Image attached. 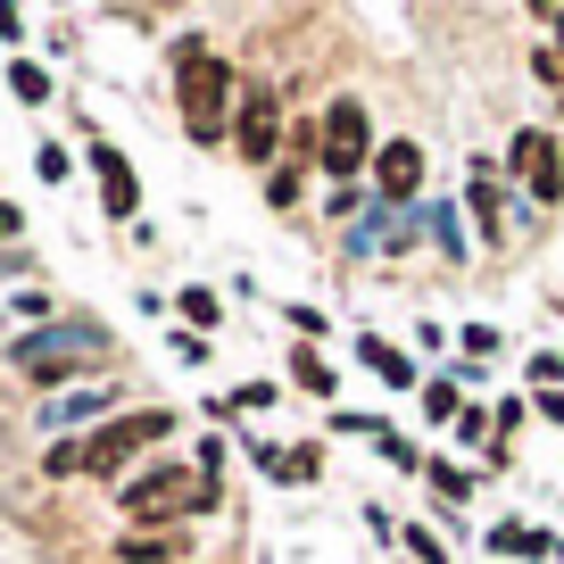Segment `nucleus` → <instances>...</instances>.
I'll list each match as a JSON object with an SVG mask.
<instances>
[{
	"label": "nucleus",
	"instance_id": "nucleus-16",
	"mask_svg": "<svg viewBox=\"0 0 564 564\" xmlns=\"http://www.w3.org/2000/svg\"><path fill=\"white\" fill-rule=\"evenodd\" d=\"M67 175H75V159H67V150L51 141V150H42V183H67Z\"/></svg>",
	"mask_w": 564,
	"mask_h": 564
},
{
	"label": "nucleus",
	"instance_id": "nucleus-3",
	"mask_svg": "<svg viewBox=\"0 0 564 564\" xmlns=\"http://www.w3.org/2000/svg\"><path fill=\"white\" fill-rule=\"evenodd\" d=\"M199 507H216V481L192 474V465L141 474L133 490H124V514H133V523H175V514H199Z\"/></svg>",
	"mask_w": 564,
	"mask_h": 564
},
{
	"label": "nucleus",
	"instance_id": "nucleus-2",
	"mask_svg": "<svg viewBox=\"0 0 564 564\" xmlns=\"http://www.w3.org/2000/svg\"><path fill=\"white\" fill-rule=\"evenodd\" d=\"M175 84H183V124H192V141H216L225 133V108H232L225 58H216L208 42H183L175 51Z\"/></svg>",
	"mask_w": 564,
	"mask_h": 564
},
{
	"label": "nucleus",
	"instance_id": "nucleus-1",
	"mask_svg": "<svg viewBox=\"0 0 564 564\" xmlns=\"http://www.w3.org/2000/svg\"><path fill=\"white\" fill-rule=\"evenodd\" d=\"M166 432H175V415H166V406H133V415H108L91 441L51 448V474H117L124 457H141V448L166 441Z\"/></svg>",
	"mask_w": 564,
	"mask_h": 564
},
{
	"label": "nucleus",
	"instance_id": "nucleus-12",
	"mask_svg": "<svg viewBox=\"0 0 564 564\" xmlns=\"http://www.w3.org/2000/svg\"><path fill=\"white\" fill-rule=\"evenodd\" d=\"M291 382H300V390H333V373H324L316 349H300V357H291Z\"/></svg>",
	"mask_w": 564,
	"mask_h": 564
},
{
	"label": "nucleus",
	"instance_id": "nucleus-17",
	"mask_svg": "<svg viewBox=\"0 0 564 564\" xmlns=\"http://www.w3.org/2000/svg\"><path fill=\"white\" fill-rule=\"evenodd\" d=\"M0 232H18V208H0Z\"/></svg>",
	"mask_w": 564,
	"mask_h": 564
},
{
	"label": "nucleus",
	"instance_id": "nucleus-8",
	"mask_svg": "<svg viewBox=\"0 0 564 564\" xmlns=\"http://www.w3.org/2000/svg\"><path fill=\"white\" fill-rule=\"evenodd\" d=\"M91 166H100L108 216H133V208H141V183H133V166H124V150H108V141H91Z\"/></svg>",
	"mask_w": 564,
	"mask_h": 564
},
{
	"label": "nucleus",
	"instance_id": "nucleus-15",
	"mask_svg": "<svg viewBox=\"0 0 564 564\" xmlns=\"http://www.w3.org/2000/svg\"><path fill=\"white\" fill-rule=\"evenodd\" d=\"M423 406H432V415L448 423V415H457V382H432V390H423Z\"/></svg>",
	"mask_w": 564,
	"mask_h": 564
},
{
	"label": "nucleus",
	"instance_id": "nucleus-11",
	"mask_svg": "<svg viewBox=\"0 0 564 564\" xmlns=\"http://www.w3.org/2000/svg\"><path fill=\"white\" fill-rule=\"evenodd\" d=\"M432 490H441L448 507H465V498H474V474H465V465H432Z\"/></svg>",
	"mask_w": 564,
	"mask_h": 564
},
{
	"label": "nucleus",
	"instance_id": "nucleus-13",
	"mask_svg": "<svg viewBox=\"0 0 564 564\" xmlns=\"http://www.w3.org/2000/svg\"><path fill=\"white\" fill-rule=\"evenodd\" d=\"M432 232H441V249H448V258L465 249V225H457V208H432Z\"/></svg>",
	"mask_w": 564,
	"mask_h": 564
},
{
	"label": "nucleus",
	"instance_id": "nucleus-7",
	"mask_svg": "<svg viewBox=\"0 0 564 564\" xmlns=\"http://www.w3.org/2000/svg\"><path fill=\"white\" fill-rule=\"evenodd\" d=\"M373 183H382V199H415L423 150H415V141H382V150H373Z\"/></svg>",
	"mask_w": 564,
	"mask_h": 564
},
{
	"label": "nucleus",
	"instance_id": "nucleus-10",
	"mask_svg": "<svg viewBox=\"0 0 564 564\" xmlns=\"http://www.w3.org/2000/svg\"><path fill=\"white\" fill-rule=\"evenodd\" d=\"M357 357H366V366H373V373H382V382H390V390H406V382H415V366H406V349H390V340H382V333H366V340H357Z\"/></svg>",
	"mask_w": 564,
	"mask_h": 564
},
{
	"label": "nucleus",
	"instance_id": "nucleus-18",
	"mask_svg": "<svg viewBox=\"0 0 564 564\" xmlns=\"http://www.w3.org/2000/svg\"><path fill=\"white\" fill-rule=\"evenodd\" d=\"M547 415H556V423H564V399H556V390H547Z\"/></svg>",
	"mask_w": 564,
	"mask_h": 564
},
{
	"label": "nucleus",
	"instance_id": "nucleus-5",
	"mask_svg": "<svg viewBox=\"0 0 564 564\" xmlns=\"http://www.w3.org/2000/svg\"><path fill=\"white\" fill-rule=\"evenodd\" d=\"M507 166H514V183H523L531 199H564V150L547 133H514Z\"/></svg>",
	"mask_w": 564,
	"mask_h": 564
},
{
	"label": "nucleus",
	"instance_id": "nucleus-6",
	"mask_svg": "<svg viewBox=\"0 0 564 564\" xmlns=\"http://www.w3.org/2000/svg\"><path fill=\"white\" fill-rule=\"evenodd\" d=\"M324 166H333V175H357V166H366V108L357 100L324 108Z\"/></svg>",
	"mask_w": 564,
	"mask_h": 564
},
{
	"label": "nucleus",
	"instance_id": "nucleus-14",
	"mask_svg": "<svg viewBox=\"0 0 564 564\" xmlns=\"http://www.w3.org/2000/svg\"><path fill=\"white\" fill-rule=\"evenodd\" d=\"M9 84H18V100H51V75H42V67H18Z\"/></svg>",
	"mask_w": 564,
	"mask_h": 564
},
{
	"label": "nucleus",
	"instance_id": "nucleus-9",
	"mask_svg": "<svg viewBox=\"0 0 564 564\" xmlns=\"http://www.w3.org/2000/svg\"><path fill=\"white\" fill-rule=\"evenodd\" d=\"M241 159H274V91H258V100H241Z\"/></svg>",
	"mask_w": 564,
	"mask_h": 564
},
{
	"label": "nucleus",
	"instance_id": "nucleus-4",
	"mask_svg": "<svg viewBox=\"0 0 564 564\" xmlns=\"http://www.w3.org/2000/svg\"><path fill=\"white\" fill-rule=\"evenodd\" d=\"M100 349H108L100 324H58V333L18 340V373H25V382H67V373H75V366H91Z\"/></svg>",
	"mask_w": 564,
	"mask_h": 564
}]
</instances>
